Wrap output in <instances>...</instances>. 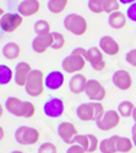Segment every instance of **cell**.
I'll use <instances>...</instances> for the list:
<instances>
[{"instance_id": "26", "label": "cell", "mask_w": 136, "mask_h": 153, "mask_svg": "<svg viewBox=\"0 0 136 153\" xmlns=\"http://www.w3.org/2000/svg\"><path fill=\"white\" fill-rule=\"evenodd\" d=\"M15 77V72L12 71V69L5 64H1L0 65V83L3 86L9 85Z\"/></svg>"}, {"instance_id": "33", "label": "cell", "mask_w": 136, "mask_h": 153, "mask_svg": "<svg viewBox=\"0 0 136 153\" xmlns=\"http://www.w3.org/2000/svg\"><path fill=\"white\" fill-rule=\"evenodd\" d=\"M88 142H90V140H88V136L87 135L79 134L75 138H74L72 145H80V146H82L86 149V152H87V149H88Z\"/></svg>"}, {"instance_id": "22", "label": "cell", "mask_w": 136, "mask_h": 153, "mask_svg": "<svg viewBox=\"0 0 136 153\" xmlns=\"http://www.w3.org/2000/svg\"><path fill=\"white\" fill-rule=\"evenodd\" d=\"M115 142H117V149L118 153H129L135 147L132 143V140L126 136L115 135Z\"/></svg>"}, {"instance_id": "9", "label": "cell", "mask_w": 136, "mask_h": 153, "mask_svg": "<svg viewBox=\"0 0 136 153\" xmlns=\"http://www.w3.org/2000/svg\"><path fill=\"white\" fill-rule=\"evenodd\" d=\"M85 93L91 102H102L107 97L106 87L98 80H88Z\"/></svg>"}, {"instance_id": "41", "label": "cell", "mask_w": 136, "mask_h": 153, "mask_svg": "<svg viewBox=\"0 0 136 153\" xmlns=\"http://www.w3.org/2000/svg\"><path fill=\"white\" fill-rule=\"evenodd\" d=\"M132 119H134V123L136 124V107H135V110H134V114H132Z\"/></svg>"}, {"instance_id": "10", "label": "cell", "mask_w": 136, "mask_h": 153, "mask_svg": "<svg viewBox=\"0 0 136 153\" xmlns=\"http://www.w3.org/2000/svg\"><path fill=\"white\" fill-rule=\"evenodd\" d=\"M86 60L91 65V68L96 71H103L107 68V62L104 60V53L100 49V47H91L87 49Z\"/></svg>"}, {"instance_id": "17", "label": "cell", "mask_w": 136, "mask_h": 153, "mask_svg": "<svg viewBox=\"0 0 136 153\" xmlns=\"http://www.w3.org/2000/svg\"><path fill=\"white\" fill-rule=\"evenodd\" d=\"M98 47H100V49L106 55H109V56H115L120 53L119 43L115 41V38L110 37V36H103L100 39Z\"/></svg>"}, {"instance_id": "6", "label": "cell", "mask_w": 136, "mask_h": 153, "mask_svg": "<svg viewBox=\"0 0 136 153\" xmlns=\"http://www.w3.org/2000/svg\"><path fill=\"white\" fill-rule=\"evenodd\" d=\"M23 23V16L19 12H6L0 17V28L5 33H14Z\"/></svg>"}, {"instance_id": "30", "label": "cell", "mask_w": 136, "mask_h": 153, "mask_svg": "<svg viewBox=\"0 0 136 153\" xmlns=\"http://www.w3.org/2000/svg\"><path fill=\"white\" fill-rule=\"evenodd\" d=\"M120 3H119V0H106V3H104V12L106 14H113V12L115 11H120Z\"/></svg>"}, {"instance_id": "12", "label": "cell", "mask_w": 136, "mask_h": 153, "mask_svg": "<svg viewBox=\"0 0 136 153\" xmlns=\"http://www.w3.org/2000/svg\"><path fill=\"white\" fill-rule=\"evenodd\" d=\"M32 49L37 54H43L45 53L49 48L53 47V34L47 33V34H38L32 39Z\"/></svg>"}, {"instance_id": "32", "label": "cell", "mask_w": 136, "mask_h": 153, "mask_svg": "<svg viewBox=\"0 0 136 153\" xmlns=\"http://www.w3.org/2000/svg\"><path fill=\"white\" fill-rule=\"evenodd\" d=\"M38 153H58V147L53 142H44L38 147Z\"/></svg>"}, {"instance_id": "27", "label": "cell", "mask_w": 136, "mask_h": 153, "mask_svg": "<svg viewBox=\"0 0 136 153\" xmlns=\"http://www.w3.org/2000/svg\"><path fill=\"white\" fill-rule=\"evenodd\" d=\"M33 30L36 34H47V33H52V26L47 20H37L33 25Z\"/></svg>"}, {"instance_id": "36", "label": "cell", "mask_w": 136, "mask_h": 153, "mask_svg": "<svg viewBox=\"0 0 136 153\" xmlns=\"http://www.w3.org/2000/svg\"><path fill=\"white\" fill-rule=\"evenodd\" d=\"M66 153H87L86 149L80 145H70L66 149Z\"/></svg>"}, {"instance_id": "13", "label": "cell", "mask_w": 136, "mask_h": 153, "mask_svg": "<svg viewBox=\"0 0 136 153\" xmlns=\"http://www.w3.org/2000/svg\"><path fill=\"white\" fill-rule=\"evenodd\" d=\"M112 82L120 91H129L132 87V77L125 70H117L112 75Z\"/></svg>"}, {"instance_id": "1", "label": "cell", "mask_w": 136, "mask_h": 153, "mask_svg": "<svg viewBox=\"0 0 136 153\" xmlns=\"http://www.w3.org/2000/svg\"><path fill=\"white\" fill-rule=\"evenodd\" d=\"M4 107L7 113L17 118H33L36 114V107L32 102L22 100L17 97L10 96L5 99Z\"/></svg>"}, {"instance_id": "34", "label": "cell", "mask_w": 136, "mask_h": 153, "mask_svg": "<svg viewBox=\"0 0 136 153\" xmlns=\"http://www.w3.org/2000/svg\"><path fill=\"white\" fill-rule=\"evenodd\" d=\"M125 14H126V17H128L129 21L136 22V3H134V4L128 6Z\"/></svg>"}, {"instance_id": "38", "label": "cell", "mask_w": 136, "mask_h": 153, "mask_svg": "<svg viewBox=\"0 0 136 153\" xmlns=\"http://www.w3.org/2000/svg\"><path fill=\"white\" fill-rule=\"evenodd\" d=\"M131 140H132V143L136 147V124H134L132 129H131Z\"/></svg>"}, {"instance_id": "37", "label": "cell", "mask_w": 136, "mask_h": 153, "mask_svg": "<svg viewBox=\"0 0 136 153\" xmlns=\"http://www.w3.org/2000/svg\"><path fill=\"white\" fill-rule=\"evenodd\" d=\"M71 53H72V54L81 55V56H83V58L86 59V56H87V49H85V48H82V47H77V48L74 49Z\"/></svg>"}, {"instance_id": "23", "label": "cell", "mask_w": 136, "mask_h": 153, "mask_svg": "<svg viewBox=\"0 0 136 153\" xmlns=\"http://www.w3.org/2000/svg\"><path fill=\"white\" fill-rule=\"evenodd\" d=\"M69 5V0H48L47 7L49 12H52L54 15H60L65 12Z\"/></svg>"}, {"instance_id": "40", "label": "cell", "mask_w": 136, "mask_h": 153, "mask_svg": "<svg viewBox=\"0 0 136 153\" xmlns=\"http://www.w3.org/2000/svg\"><path fill=\"white\" fill-rule=\"evenodd\" d=\"M0 131H1V140H4V137H5V130H4L3 126L0 127Z\"/></svg>"}, {"instance_id": "25", "label": "cell", "mask_w": 136, "mask_h": 153, "mask_svg": "<svg viewBox=\"0 0 136 153\" xmlns=\"http://www.w3.org/2000/svg\"><path fill=\"white\" fill-rule=\"evenodd\" d=\"M118 113L121 118H132V114L135 110V105L130 100H123L118 105Z\"/></svg>"}, {"instance_id": "4", "label": "cell", "mask_w": 136, "mask_h": 153, "mask_svg": "<svg viewBox=\"0 0 136 153\" xmlns=\"http://www.w3.org/2000/svg\"><path fill=\"white\" fill-rule=\"evenodd\" d=\"M14 137H15V141L19 145L33 146V145H37L39 142L41 132H39V130H37L36 127L22 125V126H19L15 130Z\"/></svg>"}, {"instance_id": "29", "label": "cell", "mask_w": 136, "mask_h": 153, "mask_svg": "<svg viewBox=\"0 0 136 153\" xmlns=\"http://www.w3.org/2000/svg\"><path fill=\"white\" fill-rule=\"evenodd\" d=\"M52 34H53V47H52V49L61 50L65 47V43H66L64 34H61L60 32H52Z\"/></svg>"}, {"instance_id": "18", "label": "cell", "mask_w": 136, "mask_h": 153, "mask_svg": "<svg viewBox=\"0 0 136 153\" xmlns=\"http://www.w3.org/2000/svg\"><path fill=\"white\" fill-rule=\"evenodd\" d=\"M76 115L81 121H96V107L94 102H87V103H81L76 108Z\"/></svg>"}, {"instance_id": "14", "label": "cell", "mask_w": 136, "mask_h": 153, "mask_svg": "<svg viewBox=\"0 0 136 153\" xmlns=\"http://www.w3.org/2000/svg\"><path fill=\"white\" fill-rule=\"evenodd\" d=\"M32 66L30 65L28 62L26 61H20L16 64L15 66V77H14V81L15 83L19 86V87H25L27 83V80H28V76L32 72Z\"/></svg>"}, {"instance_id": "15", "label": "cell", "mask_w": 136, "mask_h": 153, "mask_svg": "<svg viewBox=\"0 0 136 153\" xmlns=\"http://www.w3.org/2000/svg\"><path fill=\"white\" fill-rule=\"evenodd\" d=\"M65 82V76L61 71H58V70H53L51 72H48L45 75V80H44V83H45V88L49 91H58L63 87Z\"/></svg>"}, {"instance_id": "7", "label": "cell", "mask_w": 136, "mask_h": 153, "mask_svg": "<svg viewBox=\"0 0 136 153\" xmlns=\"http://www.w3.org/2000/svg\"><path fill=\"white\" fill-rule=\"evenodd\" d=\"M64 111H65V104L61 98L52 97L43 104V113L48 118L58 119L60 117H63Z\"/></svg>"}, {"instance_id": "8", "label": "cell", "mask_w": 136, "mask_h": 153, "mask_svg": "<svg viewBox=\"0 0 136 153\" xmlns=\"http://www.w3.org/2000/svg\"><path fill=\"white\" fill-rule=\"evenodd\" d=\"M120 121H121V117L118 113V110L110 109V110H106L102 119L96 123V126L101 131H110L115 129V127H118Z\"/></svg>"}, {"instance_id": "42", "label": "cell", "mask_w": 136, "mask_h": 153, "mask_svg": "<svg viewBox=\"0 0 136 153\" xmlns=\"http://www.w3.org/2000/svg\"><path fill=\"white\" fill-rule=\"evenodd\" d=\"M10 153H25V152H22V151H12Z\"/></svg>"}, {"instance_id": "16", "label": "cell", "mask_w": 136, "mask_h": 153, "mask_svg": "<svg viewBox=\"0 0 136 153\" xmlns=\"http://www.w3.org/2000/svg\"><path fill=\"white\" fill-rule=\"evenodd\" d=\"M41 11L39 0H22L17 6V12L23 17L36 16Z\"/></svg>"}, {"instance_id": "21", "label": "cell", "mask_w": 136, "mask_h": 153, "mask_svg": "<svg viewBox=\"0 0 136 153\" xmlns=\"http://www.w3.org/2000/svg\"><path fill=\"white\" fill-rule=\"evenodd\" d=\"M21 47L15 43V42H9L6 43L3 49H1V54L5 59L7 60H17L21 56Z\"/></svg>"}, {"instance_id": "39", "label": "cell", "mask_w": 136, "mask_h": 153, "mask_svg": "<svg viewBox=\"0 0 136 153\" xmlns=\"http://www.w3.org/2000/svg\"><path fill=\"white\" fill-rule=\"evenodd\" d=\"M119 3L123 5H131V4L136 3V0H119Z\"/></svg>"}, {"instance_id": "24", "label": "cell", "mask_w": 136, "mask_h": 153, "mask_svg": "<svg viewBox=\"0 0 136 153\" xmlns=\"http://www.w3.org/2000/svg\"><path fill=\"white\" fill-rule=\"evenodd\" d=\"M100 151H101V153H118L115 135L102 140L101 143H100Z\"/></svg>"}, {"instance_id": "5", "label": "cell", "mask_w": 136, "mask_h": 153, "mask_svg": "<svg viewBox=\"0 0 136 153\" xmlns=\"http://www.w3.org/2000/svg\"><path fill=\"white\" fill-rule=\"evenodd\" d=\"M86 60L83 56L77 55V54H70L66 58H64L63 62H61V68L66 74H71V75H76L80 74V71H83L86 68Z\"/></svg>"}, {"instance_id": "35", "label": "cell", "mask_w": 136, "mask_h": 153, "mask_svg": "<svg viewBox=\"0 0 136 153\" xmlns=\"http://www.w3.org/2000/svg\"><path fill=\"white\" fill-rule=\"evenodd\" d=\"M125 60L128 61L129 65L132 68H136V49H131L125 54Z\"/></svg>"}, {"instance_id": "31", "label": "cell", "mask_w": 136, "mask_h": 153, "mask_svg": "<svg viewBox=\"0 0 136 153\" xmlns=\"http://www.w3.org/2000/svg\"><path fill=\"white\" fill-rule=\"evenodd\" d=\"M87 136H88V140H90L87 153H93V152H96L97 149H100V143H101V141L98 140V137H97L96 135H92V134H87Z\"/></svg>"}, {"instance_id": "2", "label": "cell", "mask_w": 136, "mask_h": 153, "mask_svg": "<svg viewBox=\"0 0 136 153\" xmlns=\"http://www.w3.org/2000/svg\"><path fill=\"white\" fill-rule=\"evenodd\" d=\"M45 75L42 70H32L28 76L27 83L25 86V91L30 97H41L44 93L45 88Z\"/></svg>"}, {"instance_id": "19", "label": "cell", "mask_w": 136, "mask_h": 153, "mask_svg": "<svg viewBox=\"0 0 136 153\" xmlns=\"http://www.w3.org/2000/svg\"><path fill=\"white\" fill-rule=\"evenodd\" d=\"M87 77L82 74L72 75V77L69 80V90L74 94H82L85 93L86 86H87Z\"/></svg>"}, {"instance_id": "28", "label": "cell", "mask_w": 136, "mask_h": 153, "mask_svg": "<svg viewBox=\"0 0 136 153\" xmlns=\"http://www.w3.org/2000/svg\"><path fill=\"white\" fill-rule=\"evenodd\" d=\"M104 3H106V0H88L87 6H88L91 12L100 15V14H103L104 12V10H103Z\"/></svg>"}, {"instance_id": "20", "label": "cell", "mask_w": 136, "mask_h": 153, "mask_svg": "<svg viewBox=\"0 0 136 153\" xmlns=\"http://www.w3.org/2000/svg\"><path fill=\"white\" fill-rule=\"evenodd\" d=\"M128 17H126V14L121 11H115L113 14H110L108 16V25L110 28L113 30H123L126 25H128Z\"/></svg>"}, {"instance_id": "11", "label": "cell", "mask_w": 136, "mask_h": 153, "mask_svg": "<svg viewBox=\"0 0 136 153\" xmlns=\"http://www.w3.org/2000/svg\"><path fill=\"white\" fill-rule=\"evenodd\" d=\"M58 135L63 140V142L68 145H72L74 138L79 135V130L75 124L70 121H63L58 125Z\"/></svg>"}, {"instance_id": "3", "label": "cell", "mask_w": 136, "mask_h": 153, "mask_svg": "<svg viewBox=\"0 0 136 153\" xmlns=\"http://www.w3.org/2000/svg\"><path fill=\"white\" fill-rule=\"evenodd\" d=\"M63 25H64V28L74 36L80 37V36L86 34L88 31L87 20H86L82 15L74 14V12L65 16V19L63 21Z\"/></svg>"}]
</instances>
